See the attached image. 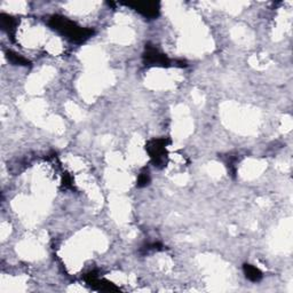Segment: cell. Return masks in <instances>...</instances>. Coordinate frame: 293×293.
Returning <instances> with one entry per match:
<instances>
[{"instance_id":"cell-7","label":"cell","mask_w":293,"mask_h":293,"mask_svg":"<svg viewBox=\"0 0 293 293\" xmlns=\"http://www.w3.org/2000/svg\"><path fill=\"white\" fill-rule=\"evenodd\" d=\"M7 58L12 63L18 64V66H28V64H29V61H28V60H25L24 58H22L18 54H15L13 52H8Z\"/></svg>"},{"instance_id":"cell-3","label":"cell","mask_w":293,"mask_h":293,"mask_svg":"<svg viewBox=\"0 0 293 293\" xmlns=\"http://www.w3.org/2000/svg\"><path fill=\"white\" fill-rule=\"evenodd\" d=\"M145 62L148 66H162L167 67L170 64V60L166 55L161 53L155 47H148L145 53Z\"/></svg>"},{"instance_id":"cell-5","label":"cell","mask_w":293,"mask_h":293,"mask_svg":"<svg viewBox=\"0 0 293 293\" xmlns=\"http://www.w3.org/2000/svg\"><path fill=\"white\" fill-rule=\"evenodd\" d=\"M129 6H134L139 13L146 17H156L158 15V6L155 3H137V4H128Z\"/></svg>"},{"instance_id":"cell-8","label":"cell","mask_w":293,"mask_h":293,"mask_svg":"<svg viewBox=\"0 0 293 293\" xmlns=\"http://www.w3.org/2000/svg\"><path fill=\"white\" fill-rule=\"evenodd\" d=\"M150 181V176H149L148 172H145V173H141L139 175V180H138V185L139 187H145L149 183Z\"/></svg>"},{"instance_id":"cell-1","label":"cell","mask_w":293,"mask_h":293,"mask_svg":"<svg viewBox=\"0 0 293 293\" xmlns=\"http://www.w3.org/2000/svg\"><path fill=\"white\" fill-rule=\"evenodd\" d=\"M49 24L54 30L66 36L68 39L76 41V43H82V41L88 39L93 34L92 30L79 26L74 22L62 16L52 17V20L49 21Z\"/></svg>"},{"instance_id":"cell-6","label":"cell","mask_w":293,"mask_h":293,"mask_svg":"<svg viewBox=\"0 0 293 293\" xmlns=\"http://www.w3.org/2000/svg\"><path fill=\"white\" fill-rule=\"evenodd\" d=\"M244 274L248 280L252 282H259L262 278V274L257 267L252 266V264H244Z\"/></svg>"},{"instance_id":"cell-2","label":"cell","mask_w":293,"mask_h":293,"mask_svg":"<svg viewBox=\"0 0 293 293\" xmlns=\"http://www.w3.org/2000/svg\"><path fill=\"white\" fill-rule=\"evenodd\" d=\"M166 139H157V140H152L147 147V150L150 155L152 162L155 165H162L165 163L166 157Z\"/></svg>"},{"instance_id":"cell-4","label":"cell","mask_w":293,"mask_h":293,"mask_svg":"<svg viewBox=\"0 0 293 293\" xmlns=\"http://www.w3.org/2000/svg\"><path fill=\"white\" fill-rule=\"evenodd\" d=\"M85 280L87 282V284L91 287H93L94 290H99V291H103V292H115L118 291L119 289L117 286H115L113 283L106 282L104 280H100L97 275L95 274H88L86 275Z\"/></svg>"}]
</instances>
